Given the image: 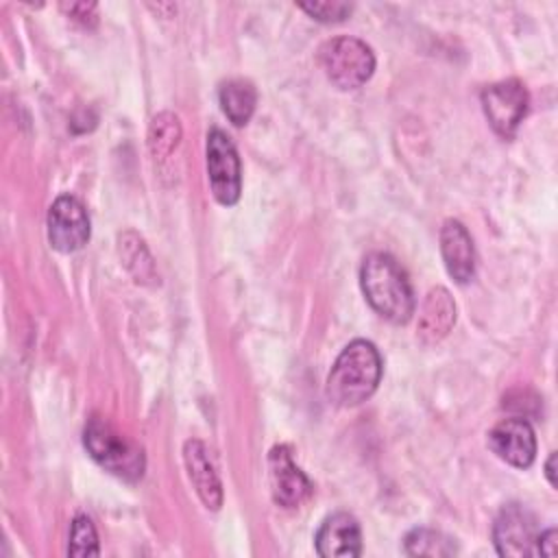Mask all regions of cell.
<instances>
[{"label":"cell","mask_w":558,"mask_h":558,"mask_svg":"<svg viewBox=\"0 0 558 558\" xmlns=\"http://www.w3.org/2000/svg\"><path fill=\"white\" fill-rule=\"evenodd\" d=\"M381 379V357L373 342L353 340L336 357L327 375V399L333 405L351 408L366 401Z\"/></svg>","instance_id":"1"},{"label":"cell","mask_w":558,"mask_h":558,"mask_svg":"<svg viewBox=\"0 0 558 558\" xmlns=\"http://www.w3.org/2000/svg\"><path fill=\"white\" fill-rule=\"evenodd\" d=\"M527 92L517 78L488 85L482 92V109L497 135L510 140L527 113Z\"/></svg>","instance_id":"6"},{"label":"cell","mask_w":558,"mask_h":558,"mask_svg":"<svg viewBox=\"0 0 558 558\" xmlns=\"http://www.w3.org/2000/svg\"><path fill=\"white\" fill-rule=\"evenodd\" d=\"M68 13L74 17V20H78V22H83L85 26H89V24H96V4L94 2H78V4H70L68 7Z\"/></svg>","instance_id":"21"},{"label":"cell","mask_w":558,"mask_h":558,"mask_svg":"<svg viewBox=\"0 0 558 558\" xmlns=\"http://www.w3.org/2000/svg\"><path fill=\"white\" fill-rule=\"evenodd\" d=\"M318 63L325 76L340 89H355L364 85L373 70V50L355 37H333L318 50Z\"/></svg>","instance_id":"4"},{"label":"cell","mask_w":558,"mask_h":558,"mask_svg":"<svg viewBox=\"0 0 558 558\" xmlns=\"http://www.w3.org/2000/svg\"><path fill=\"white\" fill-rule=\"evenodd\" d=\"M554 462H556V453H551V456H549V460H547V464H545V475H547V480H549V484H551V486H556V471H554Z\"/></svg>","instance_id":"23"},{"label":"cell","mask_w":558,"mask_h":558,"mask_svg":"<svg viewBox=\"0 0 558 558\" xmlns=\"http://www.w3.org/2000/svg\"><path fill=\"white\" fill-rule=\"evenodd\" d=\"M488 447L510 466L527 469L536 456V436L525 418L512 416L499 421L488 432Z\"/></svg>","instance_id":"10"},{"label":"cell","mask_w":558,"mask_h":558,"mask_svg":"<svg viewBox=\"0 0 558 558\" xmlns=\"http://www.w3.org/2000/svg\"><path fill=\"white\" fill-rule=\"evenodd\" d=\"M207 174L214 198L220 205H235L242 190L240 157L229 135L220 129L207 133Z\"/></svg>","instance_id":"5"},{"label":"cell","mask_w":558,"mask_h":558,"mask_svg":"<svg viewBox=\"0 0 558 558\" xmlns=\"http://www.w3.org/2000/svg\"><path fill=\"white\" fill-rule=\"evenodd\" d=\"M120 255L137 281H146L148 277H155L150 255L137 235L133 233L120 235Z\"/></svg>","instance_id":"18"},{"label":"cell","mask_w":558,"mask_h":558,"mask_svg":"<svg viewBox=\"0 0 558 558\" xmlns=\"http://www.w3.org/2000/svg\"><path fill=\"white\" fill-rule=\"evenodd\" d=\"M48 240L61 253H74L89 240V218L83 203L70 194L59 196L48 211Z\"/></svg>","instance_id":"8"},{"label":"cell","mask_w":558,"mask_h":558,"mask_svg":"<svg viewBox=\"0 0 558 558\" xmlns=\"http://www.w3.org/2000/svg\"><path fill=\"white\" fill-rule=\"evenodd\" d=\"M403 551L408 556H451L456 554L453 538L445 536L442 532L429 527L412 530L403 541Z\"/></svg>","instance_id":"17"},{"label":"cell","mask_w":558,"mask_h":558,"mask_svg":"<svg viewBox=\"0 0 558 558\" xmlns=\"http://www.w3.org/2000/svg\"><path fill=\"white\" fill-rule=\"evenodd\" d=\"M316 551L325 558H353L362 551V534L357 521L349 512L327 517L316 532Z\"/></svg>","instance_id":"11"},{"label":"cell","mask_w":558,"mask_h":558,"mask_svg":"<svg viewBox=\"0 0 558 558\" xmlns=\"http://www.w3.org/2000/svg\"><path fill=\"white\" fill-rule=\"evenodd\" d=\"M360 283L371 307L390 323H408L414 294L403 268L386 253H371L360 268Z\"/></svg>","instance_id":"2"},{"label":"cell","mask_w":558,"mask_h":558,"mask_svg":"<svg viewBox=\"0 0 558 558\" xmlns=\"http://www.w3.org/2000/svg\"><path fill=\"white\" fill-rule=\"evenodd\" d=\"M536 519L527 508L519 504H508L506 508H501L493 525V541L499 556H536Z\"/></svg>","instance_id":"7"},{"label":"cell","mask_w":558,"mask_h":558,"mask_svg":"<svg viewBox=\"0 0 558 558\" xmlns=\"http://www.w3.org/2000/svg\"><path fill=\"white\" fill-rule=\"evenodd\" d=\"M440 253L453 281L466 283L475 275V248L469 231L458 220H445L440 227Z\"/></svg>","instance_id":"12"},{"label":"cell","mask_w":558,"mask_h":558,"mask_svg":"<svg viewBox=\"0 0 558 558\" xmlns=\"http://www.w3.org/2000/svg\"><path fill=\"white\" fill-rule=\"evenodd\" d=\"M181 140V124L179 118L170 111H161L150 120L148 126V150L153 159L163 161L172 155Z\"/></svg>","instance_id":"16"},{"label":"cell","mask_w":558,"mask_h":558,"mask_svg":"<svg viewBox=\"0 0 558 558\" xmlns=\"http://www.w3.org/2000/svg\"><path fill=\"white\" fill-rule=\"evenodd\" d=\"M456 325V301L445 288H432L418 310L416 336L425 344L440 342Z\"/></svg>","instance_id":"14"},{"label":"cell","mask_w":558,"mask_h":558,"mask_svg":"<svg viewBox=\"0 0 558 558\" xmlns=\"http://www.w3.org/2000/svg\"><path fill=\"white\" fill-rule=\"evenodd\" d=\"M299 7L318 22H342L351 13L347 2H299Z\"/></svg>","instance_id":"20"},{"label":"cell","mask_w":558,"mask_h":558,"mask_svg":"<svg viewBox=\"0 0 558 558\" xmlns=\"http://www.w3.org/2000/svg\"><path fill=\"white\" fill-rule=\"evenodd\" d=\"M268 480L272 499L283 508L301 506L310 493L312 484L307 475L296 466L292 453L286 445H277L268 453Z\"/></svg>","instance_id":"9"},{"label":"cell","mask_w":558,"mask_h":558,"mask_svg":"<svg viewBox=\"0 0 558 558\" xmlns=\"http://www.w3.org/2000/svg\"><path fill=\"white\" fill-rule=\"evenodd\" d=\"M83 442L89 456L120 480L137 482L144 475V451L129 436L120 434L107 418L92 416L83 432Z\"/></svg>","instance_id":"3"},{"label":"cell","mask_w":558,"mask_h":558,"mask_svg":"<svg viewBox=\"0 0 558 558\" xmlns=\"http://www.w3.org/2000/svg\"><path fill=\"white\" fill-rule=\"evenodd\" d=\"M536 554H545V556H554L556 554V530L554 527H549L545 532H538Z\"/></svg>","instance_id":"22"},{"label":"cell","mask_w":558,"mask_h":558,"mask_svg":"<svg viewBox=\"0 0 558 558\" xmlns=\"http://www.w3.org/2000/svg\"><path fill=\"white\" fill-rule=\"evenodd\" d=\"M183 462H185L190 482L194 484V490L198 493L201 501L209 510H218L222 506V486H220V477L214 469L207 447L196 438L187 440L183 445Z\"/></svg>","instance_id":"13"},{"label":"cell","mask_w":558,"mask_h":558,"mask_svg":"<svg viewBox=\"0 0 558 558\" xmlns=\"http://www.w3.org/2000/svg\"><path fill=\"white\" fill-rule=\"evenodd\" d=\"M98 534L89 517L76 514L70 527V556H98Z\"/></svg>","instance_id":"19"},{"label":"cell","mask_w":558,"mask_h":558,"mask_svg":"<svg viewBox=\"0 0 558 558\" xmlns=\"http://www.w3.org/2000/svg\"><path fill=\"white\" fill-rule=\"evenodd\" d=\"M218 96H220V107H222L225 116L235 126H242L251 120V116L255 111L257 94H255V87L248 81L231 78V81L222 83Z\"/></svg>","instance_id":"15"}]
</instances>
